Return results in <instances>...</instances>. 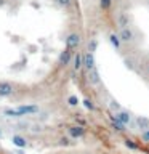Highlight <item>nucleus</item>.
I'll list each match as a JSON object with an SVG mask.
<instances>
[{
    "label": "nucleus",
    "mask_w": 149,
    "mask_h": 154,
    "mask_svg": "<svg viewBox=\"0 0 149 154\" xmlns=\"http://www.w3.org/2000/svg\"><path fill=\"white\" fill-rule=\"evenodd\" d=\"M40 108L37 104H21L18 108H7L3 109V114L7 117H24V116H32L37 114Z\"/></svg>",
    "instance_id": "nucleus-1"
},
{
    "label": "nucleus",
    "mask_w": 149,
    "mask_h": 154,
    "mask_svg": "<svg viewBox=\"0 0 149 154\" xmlns=\"http://www.w3.org/2000/svg\"><path fill=\"white\" fill-rule=\"evenodd\" d=\"M109 116H111V119L117 120V122H120V124H125V125H128L130 122H132V114H130L128 111H125V109H119V111H115V112L109 114Z\"/></svg>",
    "instance_id": "nucleus-2"
},
{
    "label": "nucleus",
    "mask_w": 149,
    "mask_h": 154,
    "mask_svg": "<svg viewBox=\"0 0 149 154\" xmlns=\"http://www.w3.org/2000/svg\"><path fill=\"white\" fill-rule=\"evenodd\" d=\"M72 56H74V51L71 50V48H64L61 53H59V56H58V64H59L61 67H66L67 64H71V61H72Z\"/></svg>",
    "instance_id": "nucleus-3"
},
{
    "label": "nucleus",
    "mask_w": 149,
    "mask_h": 154,
    "mask_svg": "<svg viewBox=\"0 0 149 154\" xmlns=\"http://www.w3.org/2000/svg\"><path fill=\"white\" fill-rule=\"evenodd\" d=\"M119 37L120 40H122V43H132L135 40V32L132 31V27H120L119 29Z\"/></svg>",
    "instance_id": "nucleus-4"
},
{
    "label": "nucleus",
    "mask_w": 149,
    "mask_h": 154,
    "mask_svg": "<svg viewBox=\"0 0 149 154\" xmlns=\"http://www.w3.org/2000/svg\"><path fill=\"white\" fill-rule=\"evenodd\" d=\"M84 69L88 72V71H91V69H95L96 67V60H95V53H91V51H88L87 50L84 55Z\"/></svg>",
    "instance_id": "nucleus-5"
},
{
    "label": "nucleus",
    "mask_w": 149,
    "mask_h": 154,
    "mask_svg": "<svg viewBox=\"0 0 149 154\" xmlns=\"http://www.w3.org/2000/svg\"><path fill=\"white\" fill-rule=\"evenodd\" d=\"M115 23H117V27H128L132 26V18L127 11H119L117 16H115Z\"/></svg>",
    "instance_id": "nucleus-6"
},
{
    "label": "nucleus",
    "mask_w": 149,
    "mask_h": 154,
    "mask_svg": "<svg viewBox=\"0 0 149 154\" xmlns=\"http://www.w3.org/2000/svg\"><path fill=\"white\" fill-rule=\"evenodd\" d=\"M85 133H87V130L84 125H71L69 128H67V135H69L71 138H84L85 137Z\"/></svg>",
    "instance_id": "nucleus-7"
},
{
    "label": "nucleus",
    "mask_w": 149,
    "mask_h": 154,
    "mask_svg": "<svg viewBox=\"0 0 149 154\" xmlns=\"http://www.w3.org/2000/svg\"><path fill=\"white\" fill-rule=\"evenodd\" d=\"M80 42H82V38L77 32H72L66 37V47L71 48V50H75V48L80 45Z\"/></svg>",
    "instance_id": "nucleus-8"
},
{
    "label": "nucleus",
    "mask_w": 149,
    "mask_h": 154,
    "mask_svg": "<svg viewBox=\"0 0 149 154\" xmlns=\"http://www.w3.org/2000/svg\"><path fill=\"white\" fill-rule=\"evenodd\" d=\"M133 127H135V130L143 132V130L149 128V119L144 117V116H136L135 120H133Z\"/></svg>",
    "instance_id": "nucleus-9"
},
{
    "label": "nucleus",
    "mask_w": 149,
    "mask_h": 154,
    "mask_svg": "<svg viewBox=\"0 0 149 154\" xmlns=\"http://www.w3.org/2000/svg\"><path fill=\"white\" fill-rule=\"evenodd\" d=\"M14 93V85L10 82H0V98H8Z\"/></svg>",
    "instance_id": "nucleus-10"
},
{
    "label": "nucleus",
    "mask_w": 149,
    "mask_h": 154,
    "mask_svg": "<svg viewBox=\"0 0 149 154\" xmlns=\"http://www.w3.org/2000/svg\"><path fill=\"white\" fill-rule=\"evenodd\" d=\"M87 79H88V84L93 85V87H96V85L101 84V77H99V72L96 71V67L87 72Z\"/></svg>",
    "instance_id": "nucleus-11"
},
{
    "label": "nucleus",
    "mask_w": 149,
    "mask_h": 154,
    "mask_svg": "<svg viewBox=\"0 0 149 154\" xmlns=\"http://www.w3.org/2000/svg\"><path fill=\"white\" fill-rule=\"evenodd\" d=\"M82 55H84V53H79V51H77L75 55L72 56V69H74L75 72L80 71L82 67H84V56H82Z\"/></svg>",
    "instance_id": "nucleus-12"
},
{
    "label": "nucleus",
    "mask_w": 149,
    "mask_h": 154,
    "mask_svg": "<svg viewBox=\"0 0 149 154\" xmlns=\"http://www.w3.org/2000/svg\"><path fill=\"white\" fill-rule=\"evenodd\" d=\"M109 43L115 48V50H120V47H122V40H120V37H119L117 32H111L109 34Z\"/></svg>",
    "instance_id": "nucleus-13"
},
{
    "label": "nucleus",
    "mask_w": 149,
    "mask_h": 154,
    "mask_svg": "<svg viewBox=\"0 0 149 154\" xmlns=\"http://www.w3.org/2000/svg\"><path fill=\"white\" fill-rule=\"evenodd\" d=\"M11 141H13V144L16 148H21V149H24V148L27 146V140L24 138V137H21V135H13Z\"/></svg>",
    "instance_id": "nucleus-14"
},
{
    "label": "nucleus",
    "mask_w": 149,
    "mask_h": 154,
    "mask_svg": "<svg viewBox=\"0 0 149 154\" xmlns=\"http://www.w3.org/2000/svg\"><path fill=\"white\" fill-rule=\"evenodd\" d=\"M111 128H112L114 132H117V133H125L127 132V125L120 124V122H117V120H114V119H112V122H111Z\"/></svg>",
    "instance_id": "nucleus-15"
},
{
    "label": "nucleus",
    "mask_w": 149,
    "mask_h": 154,
    "mask_svg": "<svg viewBox=\"0 0 149 154\" xmlns=\"http://www.w3.org/2000/svg\"><path fill=\"white\" fill-rule=\"evenodd\" d=\"M123 144H125V148H128V149H130V151H138V149H139L138 143H135L133 140H128V138L123 141Z\"/></svg>",
    "instance_id": "nucleus-16"
},
{
    "label": "nucleus",
    "mask_w": 149,
    "mask_h": 154,
    "mask_svg": "<svg viewBox=\"0 0 149 154\" xmlns=\"http://www.w3.org/2000/svg\"><path fill=\"white\" fill-rule=\"evenodd\" d=\"M96 48H98V40H96V38H90V40H88V45H87V50L91 51V53H95Z\"/></svg>",
    "instance_id": "nucleus-17"
},
{
    "label": "nucleus",
    "mask_w": 149,
    "mask_h": 154,
    "mask_svg": "<svg viewBox=\"0 0 149 154\" xmlns=\"http://www.w3.org/2000/svg\"><path fill=\"white\" fill-rule=\"evenodd\" d=\"M114 0H99V8L104 10V11H108V10L112 7Z\"/></svg>",
    "instance_id": "nucleus-18"
},
{
    "label": "nucleus",
    "mask_w": 149,
    "mask_h": 154,
    "mask_svg": "<svg viewBox=\"0 0 149 154\" xmlns=\"http://www.w3.org/2000/svg\"><path fill=\"white\" fill-rule=\"evenodd\" d=\"M79 103H80V100L77 98L75 95H71L69 98H67V104H69L71 108H75V106H79Z\"/></svg>",
    "instance_id": "nucleus-19"
},
{
    "label": "nucleus",
    "mask_w": 149,
    "mask_h": 154,
    "mask_svg": "<svg viewBox=\"0 0 149 154\" xmlns=\"http://www.w3.org/2000/svg\"><path fill=\"white\" fill-rule=\"evenodd\" d=\"M82 103H84V106H85L88 111H95V109H96V106L93 104V101H91L90 98H84V101H82Z\"/></svg>",
    "instance_id": "nucleus-20"
},
{
    "label": "nucleus",
    "mask_w": 149,
    "mask_h": 154,
    "mask_svg": "<svg viewBox=\"0 0 149 154\" xmlns=\"http://www.w3.org/2000/svg\"><path fill=\"white\" fill-rule=\"evenodd\" d=\"M56 3L59 5V7H62V8H67L72 3V0H56Z\"/></svg>",
    "instance_id": "nucleus-21"
},
{
    "label": "nucleus",
    "mask_w": 149,
    "mask_h": 154,
    "mask_svg": "<svg viewBox=\"0 0 149 154\" xmlns=\"http://www.w3.org/2000/svg\"><path fill=\"white\" fill-rule=\"evenodd\" d=\"M141 140L144 143H149V128H146V130L141 132Z\"/></svg>",
    "instance_id": "nucleus-22"
},
{
    "label": "nucleus",
    "mask_w": 149,
    "mask_h": 154,
    "mask_svg": "<svg viewBox=\"0 0 149 154\" xmlns=\"http://www.w3.org/2000/svg\"><path fill=\"white\" fill-rule=\"evenodd\" d=\"M108 104L111 106V109H112V111H114V112H115V111H119V109H122V108H120V106H119L117 103H115V101H114V100H111V101H109V103H108Z\"/></svg>",
    "instance_id": "nucleus-23"
},
{
    "label": "nucleus",
    "mask_w": 149,
    "mask_h": 154,
    "mask_svg": "<svg viewBox=\"0 0 149 154\" xmlns=\"http://www.w3.org/2000/svg\"><path fill=\"white\" fill-rule=\"evenodd\" d=\"M59 144H62V146H69L71 141H69V138H61L59 140Z\"/></svg>",
    "instance_id": "nucleus-24"
},
{
    "label": "nucleus",
    "mask_w": 149,
    "mask_h": 154,
    "mask_svg": "<svg viewBox=\"0 0 149 154\" xmlns=\"http://www.w3.org/2000/svg\"><path fill=\"white\" fill-rule=\"evenodd\" d=\"M146 74L149 75V63H147V64H146Z\"/></svg>",
    "instance_id": "nucleus-25"
},
{
    "label": "nucleus",
    "mask_w": 149,
    "mask_h": 154,
    "mask_svg": "<svg viewBox=\"0 0 149 154\" xmlns=\"http://www.w3.org/2000/svg\"><path fill=\"white\" fill-rule=\"evenodd\" d=\"M3 137V132H2V128H0V138H2Z\"/></svg>",
    "instance_id": "nucleus-26"
}]
</instances>
